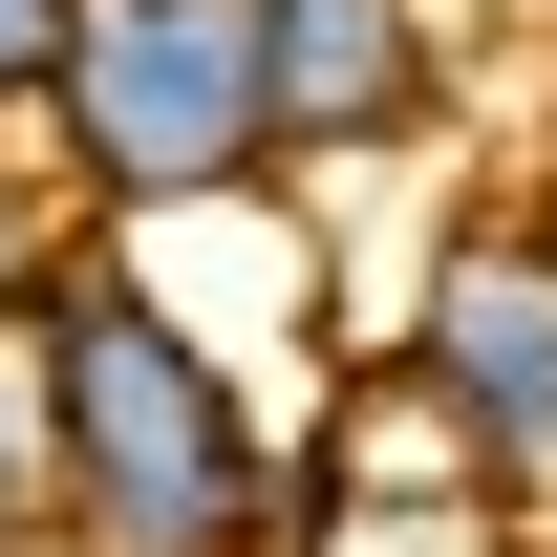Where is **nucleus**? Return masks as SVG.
<instances>
[{"mask_svg":"<svg viewBox=\"0 0 557 557\" xmlns=\"http://www.w3.org/2000/svg\"><path fill=\"white\" fill-rule=\"evenodd\" d=\"M22 386H44V493H65V557H300V429L236 386L214 344H172L108 236H44L22 278Z\"/></svg>","mask_w":557,"mask_h":557,"instance_id":"f257e3e1","label":"nucleus"},{"mask_svg":"<svg viewBox=\"0 0 557 557\" xmlns=\"http://www.w3.org/2000/svg\"><path fill=\"white\" fill-rule=\"evenodd\" d=\"M44 214H172V194H258L278 108H258V0H65V65L22 129Z\"/></svg>","mask_w":557,"mask_h":557,"instance_id":"f03ea898","label":"nucleus"},{"mask_svg":"<svg viewBox=\"0 0 557 557\" xmlns=\"http://www.w3.org/2000/svg\"><path fill=\"white\" fill-rule=\"evenodd\" d=\"M429 386V429L472 450V493L515 515V536H557V214L536 194H472L450 236H429L408 278V344H386Z\"/></svg>","mask_w":557,"mask_h":557,"instance_id":"7ed1b4c3","label":"nucleus"},{"mask_svg":"<svg viewBox=\"0 0 557 557\" xmlns=\"http://www.w3.org/2000/svg\"><path fill=\"white\" fill-rule=\"evenodd\" d=\"M108 278H129L172 344H214L236 386H258L278 429L344 408V278H322V214H300V172H258V194H172V214H108Z\"/></svg>","mask_w":557,"mask_h":557,"instance_id":"20e7f679","label":"nucleus"},{"mask_svg":"<svg viewBox=\"0 0 557 557\" xmlns=\"http://www.w3.org/2000/svg\"><path fill=\"white\" fill-rule=\"evenodd\" d=\"M450 86H472V0H258L278 172H386V150H450Z\"/></svg>","mask_w":557,"mask_h":557,"instance_id":"39448f33","label":"nucleus"},{"mask_svg":"<svg viewBox=\"0 0 557 557\" xmlns=\"http://www.w3.org/2000/svg\"><path fill=\"white\" fill-rule=\"evenodd\" d=\"M0 557H65V493H44V386H22V322H0Z\"/></svg>","mask_w":557,"mask_h":557,"instance_id":"423d86ee","label":"nucleus"},{"mask_svg":"<svg viewBox=\"0 0 557 557\" xmlns=\"http://www.w3.org/2000/svg\"><path fill=\"white\" fill-rule=\"evenodd\" d=\"M44 65H65V0H0V150L44 129Z\"/></svg>","mask_w":557,"mask_h":557,"instance_id":"0eeeda50","label":"nucleus"},{"mask_svg":"<svg viewBox=\"0 0 557 557\" xmlns=\"http://www.w3.org/2000/svg\"><path fill=\"white\" fill-rule=\"evenodd\" d=\"M44 236H65V214H44V172H22V150H0V322H22V278H44Z\"/></svg>","mask_w":557,"mask_h":557,"instance_id":"6e6552de","label":"nucleus"},{"mask_svg":"<svg viewBox=\"0 0 557 557\" xmlns=\"http://www.w3.org/2000/svg\"><path fill=\"white\" fill-rule=\"evenodd\" d=\"M515 22H557V0H515Z\"/></svg>","mask_w":557,"mask_h":557,"instance_id":"1a4fd4ad","label":"nucleus"},{"mask_svg":"<svg viewBox=\"0 0 557 557\" xmlns=\"http://www.w3.org/2000/svg\"><path fill=\"white\" fill-rule=\"evenodd\" d=\"M515 557H557V536H515Z\"/></svg>","mask_w":557,"mask_h":557,"instance_id":"9d476101","label":"nucleus"}]
</instances>
